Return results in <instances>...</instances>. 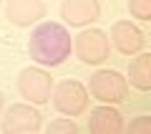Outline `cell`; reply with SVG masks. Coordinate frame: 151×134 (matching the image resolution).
Masks as SVG:
<instances>
[{"mask_svg": "<svg viewBox=\"0 0 151 134\" xmlns=\"http://www.w3.org/2000/svg\"><path fill=\"white\" fill-rule=\"evenodd\" d=\"M73 53V36L68 33V25L53 20H40L33 25V33L28 38V56L38 66L53 68L68 61Z\"/></svg>", "mask_w": 151, "mask_h": 134, "instance_id": "6da1fadb", "label": "cell"}, {"mask_svg": "<svg viewBox=\"0 0 151 134\" xmlns=\"http://www.w3.org/2000/svg\"><path fill=\"white\" fill-rule=\"evenodd\" d=\"M88 94L103 104H121L129 96V81L116 68H98L88 79Z\"/></svg>", "mask_w": 151, "mask_h": 134, "instance_id": "7a4b0ae2", "label": "cell"}, {"mask_svg": "<svg viewBox=\"0 0 151 134\" xmlns=\"http://www.w3.org/2000/svg\"><path fill=\"white\" fill-rule=\"evenodd\" d=\"M18 94H20L25 101L35 104H48L50 101V91H53V76L48 74L45 66H25V68L18 74Z\"/></svg>", "mask_w": 151, "mask_h": 134, "instance_id": "3957f363", "label": "cell"}, {"mask_svg": "<svg viewBox=\"0 0 151 134\" xmlns=\"http://www.w3.org/2000/svg\"><path fill=\"white\" fill-rule=\"evenodd\" d=\"M88 89L76 79H63L60 84H53L50 91V101H53L55 111L63 117H81L88 106Z\"/></svg>", "mask_w": 151, "mask_h": 134, "instance_id": "277c9868", "label": "cell"}, {"mask_svg": "<svg viewBox=\"0 0 151 134\" xmlns=\"http://www.w3.org/2000/svg\"><path fill=\"white\" fill-rule=\"evenodd\" d=\"M73 51L78 61L86 66H101L111 56V38L101 28H83L73 41Z\"/></svg>", "mask_w": 151, "mask_h": 134, "instance_id": "5b68a950", "label": "cell"}, {"mask_svg": "<svg viewBox=\"0 0 151 134\" xmlns=\"http://www.w3.org/2000/svg\"><path fill=\"white\" fill-rule=\"evenodd\" d=\"M0 129L8 134H35L43 129V117L35 109V104L30 101H20L5 109V117Z\"/></svg>", "mask_w": 151, "mask_h": 134, "instance_id": "8992f818", "label": "cell"}, {"mask_svg": "<svg viewBox=\"0 0 151 134\" xmlns=\"http://www.w3.org/2000/svg\"><path fill=\"white\" fill-rule=\"evenodd\" d=\"M60 18L70 28H88L101 18V0H63Z\"/></svg>", "mask_w": 151, "mask_h": 134, "instance_id": "52a82bcc", "label": "cell"}, {"mask_svg": "<svg viewBox=\"0 0 151 134\" xmlns=\"http://www.w3.org/2000/svg\"><path fill=\"white\" fill-rule=\"evenodd\" d=\"M108 38L121 56H136L144 48V31L134 20H116L111 25Z\"/></svg>", "mask_w": 151, "mask_h": 134, "instance_id": "ba28073f", "label": "cell"}, {"mask_svg": "<svg viewBox=\"0 0 151 134\" xmlns=\"http://www.w3.org/2000/svg\"><path fill=\"white\" fill-rule=\"evenodd\" d=\"M5 18L15 28H30L45 18V0H5Z\"/></svg>", "mask_w": 151, "mask_h": 134, "instance_id": "9c48e42d", "label": "cell"}, {"mask_svg": "<svg viewBox=\"0 0 151 134\" xmlns=\"http://www.w3.org/2000/svg\"><path fill=\"white\" fill-rule=\"evenodd\" d=\"M124 117H121V111L116 106H111V104H101V106H96L91 111V117H88V132L93 134H119L124 132Z\"/></svg>", "mask_w": 151, "mask_h": 134, "instance_id": "30bf717a", "label": "cell"}, {"mask_svg": "<svg viewBox=\"0 0 151 134\" xmlns=\"http://www.w3.org/2000/svg\"><path fill=\"white\" fill-rule=\"evenodd\" d=\"M126 81L139 91H151V53H136L131 58Z\"/></svg>", "mask_w": 151, "mask_h": 134, "instance_id": "8fae6325", "label": "cell"}, {"mask_svg": "<svg viewBox=\"0 0 151 134\" xmlns=\"http://www.w3.org/2000/svg\"><path fill=\"white\" fill-rule=\"evenodd\" d=\"M45 129H48L50 134H78V132H81V127H78V124H76L70 117H60V119H55V122H50Z\"/></svg>", "mask_w": 151, "mask_h": 134, "instance_id": "7c38bea8", "label": "cell"}, {"mask_svg": "<svg viewBox=\"0 0 151 134\" xmlns=\"http://www.w3.org/2000/svg\"><path fill=\"white\" fill-rule=\"evenodd\" d=\"M129 13L136 20L151 23V0H129Z\"/></svg>", "mask_w": 151, "mask_h": 134, "instance_id": "4fadbf2b", "label": "cell"}, {"mask_svg": "<svg viewBox=\"0 0 151 134\" xmlns=\"http://www.w3.org/2000/svg\"><path fill=\"white\" fill-rule=\"evenodd\" d=\"M126 132L129 134H151V117L149 114H141V117H134L129 124H126Z\"/></svg>", "mask_w": 151, "mask_h": 134, "instance_id": "5bb4252c", "label": "cell"}, {"mask_svg": "<svg viewBox=\"0 0 151 134\" xmlns=\"http://www.w3.org/2000/svg\"><path fill=\"white\" fill-rule=\"evenodd\" d=\"M3 109H5V96H3V91H0V119H3Z\"/></svg>", "mask_w": 151, "mask_h": 134, "instance_id": "9a60e30c", "label": "cell"}, {"mask_svg": "<svg viewBox=\"0 0 151 134\" xmlns=\"http://www.w3.org/2000/svg\"><path fill=\"white\" fill-rule=\"evenodd\" d=\"M3 3H5V0H0V5H3Z\"/></svg>", "mask_w": 151, "mask_h": 134, "instance_id": "2e32d148", "label": "cell"}]
</instances>
